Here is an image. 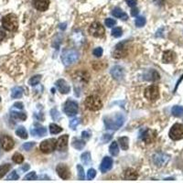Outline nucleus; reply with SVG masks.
I'll return each mask as SVG.
<instances>
[{
  "mask_svg": "<svg viewBox=\"0 0 183 183\" xmlns=\"http://www.w3.org/2000/svg\"><path fill=\"white\" fill-rule=\"evenodd\" d=\"M103 122L107 129L110 130H118L125 123V116L120 113L114 114L112 115L105 116L103 118Z\"/></svg>",
  "mask_w": 183,
  "mask_h": 183,
  "instance_id": "1",
  "label": "nucleus"
},
{
  "mask_svg": "<svg viewBox=\"0 0 183 183\" xmlns=\"http://www.w3.org/2000/svg\"><path fill=\"white\" fill-rule=\"evenodd\" d=\"M2 26L5 30L8 31L17 30V29L19 27L17 16L14 14H8V15L5 16L2 19Z\"/></svg>",
  "mask_w": 183,
  "mask_h": 183,
  "instance_id": "2",
  "label": "nucleus"
},
{
  "mask_svg": "<svg viewBox=\"0 0 183 183\" xmlns=\"http://www.w3.org/2000/svg\"><path fill=\"white\" fill-rule=\"evenodd\" d=\"M79 59V53L74 50H66L62 52L61 61L65 66H70L74 64Z\"/></svg>",
  "mask_w": 183,
  "mask_h": 183,
  "instance_id": "3",
  "label": "nucleus"
},
{
  "mask_svg": "<svg viewBox=\"0 0 183 183\" xmlns=\"http://www.w3.org/2000/svg\"><path fill=\"white\" fill-rule=\"evenodd\" d=\"M85 106L87 109H89L90 111H98L102 108L103 103L101 99L98 96L95 95H91L88 96L85 100Z\"/></svg>",
  "mask_w": 183,
  "mask_h": 183,
  "instance_id": "4",
  "label": "nucleus"
},
{
  "mask_svg": "<svg viewBox=\"0 0 183 183\" xmlns=\"http://www.w3.org/2000/svg\"><path fill=\"white\" fill-rule=\"evenodd\" d=\"M57 147V140L54 138H50L42 141L40 145V148L43 153L49 154V153L53 152L56 149Z\"/></svg>",
  "mask_w": 183,
  "mask_h": 183,
  "instance_id": "5",
  "label": "nucleus"
},
{
  "mask_svg": "<svg viewBox=\"0 0 183 183\" xmlns=\"http://www.w3.org/2000/svg\"><path fill=\"white\" fill-rule=\"evenodd\" d=\"M169 137L172 140H180L183 138V125L175 124L169 130Z\"/></svg>",
  "mask_w": 183,
  "mask_h": 183,
  "instance_id": "6",
  "label": "nucleus"
},
{
  "mask_svg": "<svg viewBox=\"0 0 183 183\" xmlns=\"http://www.w3.org/2000/svg\"><path fill=\"white\" fill-rule=\"evenodd\" d=\"M63 111L68 116H74L78 113V103L74 101L68 100L64 103Z\"/></svg>",
  "mask_w": 183,
  "mask_h": 183,
  "instance_id": "7",
  "label": "nucleus"
},
{
  "mask_svg": "<svg viewBox=\"0 0 183 183\" xmlns=\"http://www.w3.org/2000/svg\"><path fill=\"white\" fill-rule=\"evenodd\" d=\"M159 96V89L156 85H150L145 90V97L148 101H156Z\"/></svg>",
  "mask_w": 183,
  "mask_h": 183,
  "instance_id": "8",
  "label": "nucleus"
},
{
  "mask_svg": "<svg viewBox=\"0 0 183 183\" xmlns=\"http://www.w3.org/2000/svg\"><path fill=\"white\" fill-rule=\"evenodd\" d=\"M89 32L91 33L92 36L95 38H102L104 35V29L99 22H94L89 28Z\"/></svg>",
  "mask_w": 183,
  "mask_h": 183,
  "instance_id": "9",
  "label": "nucleus"
},
{
  "mask_svg": "<svg viewBox=\"0 0 183 183\" xmlns=\"http://www.w3.org/2000/svg\"><path fill=\"white\" fill-rule=\"evenodd\" d=\"M140 138L142 139L143 141L147 144H150L152 143L155 138H156V132L154 130L151 129H148V128H146V129H143L141 133H140Z\"/></svg>",
  "mask_w": 183,
  "mask_h": 183,
  "instance_id": "10",
  "label": "nucleus"
},
{
  "mask_svg": "<svg viewBox=\"0 0 183 183\" xmlns=\"http://www.w3.org/2000/svg\"><path fill=\"white\" fill-rule=\"evenodd\" d=\"M0 144H1L2 148L6 151L11 150L15 146L14 140L12 139V137L8 136H2L0 137Z\"/></svg>",
  "mask_w": 183,
  "mask_h": 183,
  "instance_id": "11",
  "label": "nucleus"
},
{
  "mask_svg": "<svg viewBox=\"0 0 183 183\" xmlns=\"http://www.w3.org/2000/svg\"><path fill=\"white\" fill-rule=\"evenodd\" d=\"M56 171L62 180H69L71 178V172L69 170V168L64 164H59L56 168Z\"/></svg>",
  "mask_w": 183,
  "mask_h": 183,
  "instance_id": "12",
  "label": "nucleus"
},
{
  "mask_svg": "<svg viewBox=\"0 0 183 183\" xmlns=\"http://www.w3.org/2000/svg\"><path fill=\"white\" fill-rule=\"evenodd\" d=\"M126 54H127V50L125 47V43H119L115 47V51H114L113 57L116 59H121V58L125 57Z\"/></svg>",
  "mask_w": 183,
  "mask_h": 183,
  "instance_id": "13",
  "label": "nucleus"
},
{
  "mask_svg": "<svg viewBox=\"0 0 183 183\" xmlns=\"http://www.w3.org/2000/svg\"><path fill=\"white\" fill-rule=\"evenodd\" d=\"M56 87L59 90V92H61V93H63V94H67L71 91L70 85L68 84L67 81H65V80H63V79H60V80H58V81H56Z\"/></svg>",
  "mask_w": 183,
  "mask_h": 183,
  "instance_id": "14",
  "label": "nucleus"
},
{
  "mask_svg": "<svg viewBox=\"0 0 183 183\" xmlns=\"http://www.w3.org/2000/svg\"><path fill=\"white\" fill-rule=\"evenodd\" d=\"M32 4L39 11H46L49 8L50 0H32Z\"/></svg>",
  "mask_w": 183,
  "mask_h": 183,
  "instance_id": "15",
  "label": "nucleus"
},
{
  "mask_svg": "<svg viewBox=\"0 0 183 183\" xmlns=\"http://www.w3.org/2000/svg\"><path fill=\"white\" fill-rule=\"evenodd\" d=\"M169 158L168 156H166L165 154H156L154 157H153V160H154V163L158 166V167H162L164 166L166 163L169 161Z\"/></svg>",
  "mask_w": 183,
  "mask_h": 183,
  "instance_id": "16",
  "label": "nucleus"
},
{
  "mask_svg": "<svg viewBox=\"0 0 183 183\" xmlns=\"http://www.w3.org/2000/svg\"><path fill=\"white\" fill-rule=\"evenodd\" d=\"M113 167V158L110 157H105L103 158L102 163L100 165V169L103 173L107 172L110 170Z\"/></svg>",
  "mask_w": 183,
  "mask_h": 183,
  "instance_id": "17",
  "label": "nucleus"
},
{
  "mask_svg": "<svg viewBox=\"0 0 183 183\" xmlns=\"http://www.w3.org/2000/svg\"><path fill=\"white\" fill-rule=\"evenodd\" d=\"M111 75L115 79V80H121L125 76V71L121 66H114L111 69Z\"/></svg>",
  "mask_w": 183,
  "mask_h": 183,
  "instance_id": "18",
  "label": "nucleus"
},
{
  "mask_svg": "<svg viewBox=\"0 0 183 183\" xmlns=\"http://www.w3.org/2000/svg\"><path fill=\"white\" fill-rule=\"evenodd\" d=\"M68 139H69V136L68 135H64L61 136L58 140H57V149L59 151H63L67 148L68 146Z\"/></svg>",
  "mask_w": 183,
  "mask_h": 183,
  "instance_id": "19",
  "label": "nucleus"
},
{
  "mask_svg": "<svg viewBox=\"0 0 183 183\" xmlns=\"http://www.w3.org/2000/svg\"><path fill=\"white\" fill-rule=\"evenodd\" d=\"M31 135L33 136H39V137H41V136H46L47 134V129L43 126H38V127H34L30 130Z\"/></svg>",
  "mask_w": 183,
  "mask_h": 183,
  "instance_id": "20",
  "label": "nucleus"
},
{
  "mask_svg": "<svg viewBox=\"0 0 183 183\" xmlns=\"http://www.w3.org/2000/svg\"><path fill=\"white\" fill-rule=\"evenodd\" d=\"M175 57H176V55L173 51H165L163 54L162 61L164 63H171L175 60Z\"/></svg>",
  "mask_w": 183,
  "mask_h": 183,
  "instance_id": "21",
  "label": "nucleus"
},
{
  "mask_svg": "<svg viewBox=\"0 0 183 183\" xmlns=\"http://www.w3.org/2000/svg\"><path fill=\"white\" fill-rule=\"evenodd\" d=\"M112 15L114 16V18H117V19H120L123 20H126L128 19V16L122 10L120 9L119 8H115L114 10L112 11Z\"/></svg>",
  "mask_w": 183,
  "mask_h": 183,
  "instance_id": "22",
  "label": "nucleus"
},
{
  "mask_svg": "<svg viewBox=\"0 0 183 183\" xmlns=\"http://www.w3.org/2000/svg\"><path fill=\"white\" fill-rule=\"evenodd\" d=\"M138 175L136 170H134L132 169H128L125 170V179L126 180H136L137 179Z\"/></svg>",
  "mask_w": 183,
  "mask_h": 183,
  "instance_id": "23",
  "label": "nucleus"
},
{
  "mask_svg": "<svg viewBox=\"0 0 183 183\" xmlns=\"http://www.w3.org/2000/svg\"><path fill=\"white\" fill-rule=\"evenodd\" d=\"M71 146L75 148V149H78V150H81L85 146V141L82 140V139H79V138H74L72 140L71 143Z\"/></svg>",
  "mask_w": 183,
  "mask_h": 183,
  "instance_id": "24",
  "label": "nucleus"
},
{
  "mask_svg": "<svg viewBox=\"0 0 183 183\" xmlns=\"http://www.w3.org/2000/svg\"><path fill=\"white\" fill-rule=\"evenodd\" d=\"M23 95V89L21 87H14L11 92V97L13 99H18L20 98Z\"/></svg>",
  "mask_w": 183,
  "mask_h": 183,
  "instance_id": "25",
  "label": "nucleus"
},
{
  "mask_svg": "<svg viewBox=\"0 0 183 183\" xmlns=\"http://www.w3.org/2000/svg\"><path fill=\"white\" fill-rule=\"evenodd\" d=\"M118 142L120 143V147L123 150H127L129 147V139L126 136H123L118 138Z\"/></svg>",
  "mask_w": 183,
  "mask_h": 183,
  "instance_id": "26",
  "label": "nucleus"
},
{
  "mask_svg": "<svg viewBox=\"0 0 183 183\" xmlns=\"http://www.w3.org/2000/svg\"><path fill=\"white\" fill-rule=\"evenodd\" d=\"M16 134H17V136H19V137L21 138H23V139H27L28 138V132H27V130L25 129V127L24 126H19L17 130H16Z\"/></svg>",
  "mask_w": 183,
  "mask_h": 183,
  "instance_id": "27",
  "label": "nucleus"
},
{
  "mask_svg": "<svg viewBox=\"0 0 183 183\" xmlns=\"http://www.w3.org/2000/svg\"><path fill=\"white\" fill-rule=\"evenodd\" d=\"M109 152L110 154L115 157L119 154V147H118V145L116 142H113L111 145H110V147H109Z\"/></svg>",
  "mask_w": 183,
  "mask_h": 183,
  "instance_id": "28",
  "label": "nucleus"
},
{
  "mask_svg": "<svg viewBox=\"0 0 183 183\" xmlns=\"http://www.w3.org/2000/svg\"><path fill=\"white\" fill-rule=\"evenodd\" d=\"M10 168V164H4V165L0 166V179H2L7 173L9 171Z\"/></svg>",
  "mask_w": 183,
  "mask_h": 183,
  "instance_id": "29",
  "label": "nucleus"
},
{
  "mask_svg": "<svg viewBox=\"0 0 183 183\" xmlns=\"http://www.w3.org/2000/svg\"><path fill=\"white\" fill-rule=\"evenodd\" d=\"M81 162L85 165H89V163L91 162L92 158H91V154L90 152H84L81 154Z\"/></svg>",
  "mask_w": 183,
  "mask_h": 183,
  "instance_id": "30",
  "label": "nucleus"
},
{
  "mask_svg": "<svg viewBox=\"0 0 183 183\" xmlns=\"http://www.w3.org/2000/svg\"><path fill=\"white\" fill-rule=\"evenodd\" d=\"M171 112H172V114L174 116H180L183 114V106L176 105L173 107Z\"/></svg>",
  "mask_w": 183,
  "mask_h": 183,
  "instance_id": "31",
  "label": "nucleus"
},
{
  "mask_svg": "<svg viewBox=\"0 0 183 183\" xmlns=\"http://www.w3.org/2000/svg\"><path fill=\"white\" fill-rule=\"evenodd\" d=\"M62 131V128L61 126H59L58 125L56 124H51L50 125V132L53 135H56V134H59Z\"/></svg>",
  "mask_w": 183,
  "mask_h": 183,
  "instance_id": "32",
  "label": "nucleus"
},
{
  "mask_svg": "<svg viewBox=\"0 0 183 183\" xmlns=\"http://www.w3.org/2000/svg\"><path fill=\"white\" fill-rule=\"evenodd\" d=\"M11 116L16 118V119H20V120H26L27 119V114L25 113L12 112L11 113Z\"/></svg>",
  "mask_w": 183,
  "mask_h": 183,
  "instance_id": "33",
  "label": "nucleus"
},
{
  "mask_svg": "<svg viewBox=\"0 0 183 183\" xmlns=\"http://www.w3.org/2000/svg\"><path fill=\"white\" fill-rule=\"evenodd\" d=\"M147 76H148L149 78H147V80H148V81H157V80H158L159 79V74L156 71H151L148 72V74L147 75Z\"/></svg>",
  "mask_w": 183,
  "mask_h": 183,
  "instance_id": "34",
  "label": "nucleus"
},
{
  "mask_svg": "<svg viewBox=\"0 0 183 183\" xmlns=\"http://www.w3.org/2000/svg\"><path fill=\"white\" fill-rule=\"evenodd\" d=\"M41 75H35L33 77H31L29 81V84L31 85V86H35L37 84H39V82L41 81Z\"/></svg>",
  "mask_w": 183,
  "mask_h": 183,
  "instance_id": "35",
  "label": "nucleus"
},
{
  "mask_svg": "<svg viewBox=\"0 0 183 183\" xmlns=\"http://www.w3.org/2000/svg\"><path fill=\"white\" fill-rule=\"evenodd\" d=\"M12 160L15 163H17V164H21L24 161V157L21 154H19V153H16L12 157Z\"/></svg>",
  "mask_w": 183,
  "mask_h": 183,
  "instance_id": "36",
  "label": "nucleus"
},
{
  "mask_svg": "<svg viewBox=\"0 0 183 183\" xmlns=\"http://www.w3.org/2000/svg\"><path fill=\"white\" fill-rule=\"evenodd\" d=\"M135 24L136 27L141 28L146 24V19L144 17H138V18H136V19L135 21Z\"/></svg>",
  "mask_w": 183,
  "mask_h": 183,
  "instance_id": "37",
  "label": "nucleus"
},
{
  "mask_svg": "<svg viewBox=\"0 0 183 183\" xmlns=\"http://www.w3.org/2000/svg\"><path fill=\"white\" fill-rule=\"evenodd\" d=\"M123 30L121 28H114L112 30V35L114 37V38H120L122 36Z\"/></svg>",
  "mask_w": 183,
  "mask_h": 183,
  "instance_id": "38",
  "label": "nucleus"
},
{
  "mask_svg": "<svg viewBox=\"0 0 183 183\" xmlns=\"http://www.w3.org/2000/svg\"><path fill=\"white\" fill-rule=\"evenodd\" d=\"M37 178H38V176H37L36 172L35 171H32V172H30L29 174H27L25 176L24 180H37Z\"/></svg>",
  "mask_w": 183,
  "mask_h": 183,
  "instance_id": "39",
  "label": "nucleus"
},
{
  "mask_svg": "<svg viewBox=\"0 0 183 183\" xmlns=\"http://www.w3.org/2000/svg\"><path fill=\"white\" fill-rule=\"evenodd\" d=\"M77 170H78V177L81 180H83L85 178V173L83 170V168L81 167V165H77Z\"/></svg>",
  "mask_w": 183,
  "mask_h": 183,
  "instance_id": "40",
  "label": "nucleus"
},
{
  "mask_svg": "<svg viewBox=\"0 0 183 183\" xmlns=\"http://www.w3.org/2000/svg\"><path fill=\"white\" fill-rule=\"evenodd\" d=\"M79 124H80V120H79L78 118H73L71 122H70L69 125H70V127H71L72 130H75L76 127H77V125H78Z\"/></svg>",
  "mask_w": 183,
  "mask_h": 183,
  "instance_id": "41",
  "label": "nucleus"
},
{
  "mask_svg": "<svg viewBox=\"0 0 183 183\" xmlns=\"http://www.w3.org/2000/svg\"><path fill=\"white\" fill-rule=\"evenodd\" d=\"M19 174L17 173V171H12V172L8 176V180H19Z\"/></svg>",
  "mask_w": 183,
  "mask_h": 183,
  "instance_id": "42",
  "label": "nucleus"
},
{
  "mask_svg": "<svg viewBox=\"0 0 183 183\" xmlns=\"http://www.w3.org/2000/svg\"><path fill=\"white\" fill-rule=\"evenodd\" d=\"M92 53H93V55H94L95 57L100 58V57L103 55V49L101 47H98V48H95V49L93 50Z\"/></svg>",
  "mask_w": 183,
  "mask_h": 183,
  "instance_id": "43",
  "label": "nucleus"
},
{
  "mask_svg": "<svg viewBox=\"0 0 183 183\" xmlns=\"http://www.w3.org/2000/svg\"><path fill=\"white\" fill-rule=\"evenodd\" d=\"M34 146H35V142L25 143V144H23L22 148H23L24 150H26V151H29V150H30Z\"/></svg>",
  "mask_w": 183,
  "mask_h": 183,
  "instance_id": "44",
  "label": "nucleus"
},
{
  "mask_svg": "<svg viewBox=\"0 0 183 183\" xmlns=\"http://www.w3.org/2000/svg\"><path fill=\"white\" fill-rule=\"evenodd\" d=\"M51 117H52L54 120H59V119H60V117H61L60 114H59V112H58L56 109H52V110L51 111Z\"/></svg>",
  "mask_w": 183,
  "mask_h": 183,
  "instance_id": "45",
  "label": "nucleus"
},
{
  "mask_svg": "<svg viewBox=\"0 0 183 183\" xmlns=\"http://www.w3.org/2000/svg\"><path fill=\"white\" fill-rule=\"evenodd\" d=\"M95 175H96V171H95V169H90L88 170V172H87V179H88L89 180H92V179L95 177Z\"/></svg>",
  "mask_w": 183,
  "mask_h": 183,
  "instance_id": "46",
  "label": "nucleus"
},
{
  "mask_svg": "<svg viewBox=\"0 0 183 183\" xmlns=\"http://www.w3.org/2000/svg\"><path fill=\"white\" fill-rule=\"evenodd\" d=\"M104 23H105V25L108 28H112V27H114L116 24V21L114 20V19H106L105 21H104Z\"/></svg>",
  "mask_w": 183,
  "mask_h": 183,
  "instance_id": "47",
  "label": "nucleus"
},
{
  "mask_svg": "<svg viewBox=\"0 0 183 183\" xmlns=\"http://www.w3.org/2000/svg\"><path fill=\"white\" fill-rule=\"evenodd\" d=\"M125 2H126V4H127L130 8H134V7L136 5L137 0H125Z\"/></svg>",
  "mask_w": 183,
  "mask_h": 183,
  "instance_id": "48",
  "label": "nucleus"
},
{
  "mask_svg": "<svg viewBox=\"0 0 183 183\" xmlns=\"http://www.w3.org/2000/svg\"><path fill=\"white\" fill-rule=\"evenodd\" d=\"M111 138H112V136H111V135H109V134H108V135H103V136L102 140L103 143H106L108 142Z\"/></svg>",
  "mask_w": 183,
  "mask_h": 183,
  "instance_id": "49",
  "label": "nucleus"
},
{
  "mask_svg": "<svg viewBox=\"0 0 183 183\" xmlns=\"http://www.w3.org/2000/svg\"><path fill=\"white\" fill-rule=\"evenodd\" d=\"M90 136H91V134H90V132H88V131H83V132L81 133V136H82L83 139H89L90 138Z\"/></svg>",
  "mask_w": 183,
  "mask_h": 183,
  "instance_id": "50",
  "label": "nucleus"
},
{
  "mask_svg": "<svg viewBox=\"0 0 183 183\" xmlns=\"http://www.w3.org/2000/svg\"><path fill=\"white\" fill-rule=\"evenodd\" d=\"M5 37H6V32L2 28H0V41H3L5 39Z\"/></svg>",
  "mask_w": 183,
  "mask_h": 183,
  "instance_id": "51",
  "label": "nucleus"
},
{
  "mask_svg": "<svg viewBox=\"0 0 183 183\" xmlns=\"http://www.w3.org/2000/svg\"><path fill=\"white\" fill-rule=\"evenodd\" d=\"M14 106L18 109H23V103L19 102H17L14 103Z\"/></svg>",
  "mask_w": 183,
  "mask_h": 183,
  "instance_id": "52",
  "label": "nucleus"
},
{
  "mask_svg": "<svg viewBox=\"0 0 183 183\" xmlns=\"http://www.w3.org/2000/svg\"><path fill=\"white\" fill-rule=\"evenodd\" d=\"M138 13H139V10L137 8H133L132 10H131V15H132L133 17H136L138 15Z\"/></svg>",
  "mask_w": 183,
  "mask_h": 183,
  "instance_id": "53",
  "label": "nucleus"
},
{
  "mask_svg": "<svg viewBox=\"0 0 183 183\" xmlns=\"http://www.w3.org/2000/svg\"><path fill=\"white\" fill-rule=\"evenodd\" d=\"M30 165H29V164H26V165H24V166L22 167V169H22L23 171H27V170H29V169H30Z\"/></svg>",
  "mask_w": 183,
  "mask_h": 183,
  "instance_id": "54",
  "label": "nucleus"
},
{
  "mask_svg": "<svg viewBox=\"0 0 183 183\" xmlns=\"http://www.w3.org/2000/svg\"><path fill=\"white\" fill-rule=\"evenodd\" d=\"M0 101H1V98H0Z\"/></svg>",
  "mask_w": 183,
  "mask_h": 183,
  "instance_id": "55",
  "label": "nucleus"
}]
</instances>
